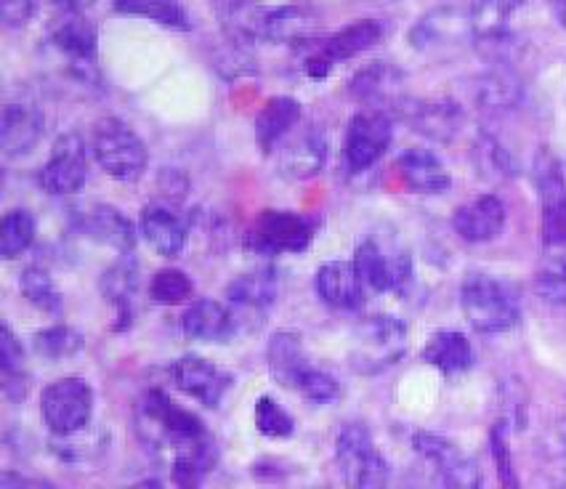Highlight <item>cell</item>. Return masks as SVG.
Returning <instances> with one entry per match:
<instances>
[{"label": "cell", "mask_w": 566, "mask_h": 489, "mask_svg": "<svg viewBox=\"0 0 566 489\" xmlns=\"http://www.w3.org/2000/svg\"><path fill=\"white\" fill-rule=\"evenodd\" d=\"M229 22L245 38L272 43H306L317 35L319 17L308 6H259L234 0L229 3Z\"/></svg>", "instance_id": "6da1fadb"}, {"label": "cell", "mask_w": 566, "mask_h": 489, "mask_svg": "<svg viewBox=\"0 0 566 489\" xmlns=\"http://www.w3.org/2000/svg\"><path fill=\"white\" fill-rule=\"evenodd\" d=\"M407 354V327L391 314H373L357 322L348 343V362L354 373L378 375L399 365Z\"/></svg>", "instance_id": "7a4b0ae2"}, {"label": "cell", "mask_w": 566, "mask_h": 489, "mask_svg": "<svg viewBox=\"0 0 566 489\" xmlns=\"http://www.w3.org/2000/svg\"><path fill=\"white\" fill-rule=\"evenodd\" d=\"M460 306L479 333H505L522 320L518 295L509 282L490 274H469L460 288Z\"/></svg>", "instance_id": "3957f363"}, {"label": "cell", "mask_w": 566, "mask_h": 489, "mask_svg": "<svg viewBox=\"0 0 566 489\" xmlns=\"http://www.w3.org/2000/svg\"><path fill=\"white\" fill-rule=\"evenodd\" d=\"M138 434L155 447L176 449L192 445L197 439H206V423H202L192 409L176 405L166 392H147L142 396L136 409Z\"/></svg>", "instance_id": "277c9868"}, {"label": "cell", "mask_w": 566, "mask_h": 489, "mask_svg": "<svg viewBox=\"0 0 566 489\" xmlns=\"http://www.w3.org/2000/svg\"><path fill=\"white\" fill-rule=\"evenodd\" d=\"M91 147H94V157L104 174L115 181L134 184L147 170V147L136 131L117 117L96 123Z\"/></svg>", "instance_id": "5b68a950"}, {"label": "cell", "mask_w": 566, "mask_h": 489, "mask_svg": "<svg viewBox=\"0 0 566 489\" xmlns=\"http://www.w3.org/2000/svg\"><path fill=\"white\" fill-rule=\"evenodd\" d=\"M41 415L54 436H70L91 426L94 418V388L85 378H59L45 386Z\"/></svg>", "instance_id": "8992f818"}, {"label": "cell", "mask_w": 566, "mask_h": 489, "mask_svg": "<svg viewBox=\"0 0 566 489\" xmlns=\"http://www.w3.org/2000/svg\"><path fill=\"white\" fill-rule=\"evenodd\" d=\"M335 460L352 487H384L388 481V462L361 423H346L335 436Z\"/></svg>", "instance_id": "52a82bcc"}, {"label": "cell", "mask_w": 566, "mask_h": 489, "mask_svg": "<svg viewBox=\"0 0 566 489\" xmlns=\"http://www.w3.org/2000/svg\"><path fill=\"white\" fill-rule=\"evenodd\" d=\"M317 218L293 214V210H263L248 231L245 245L263 256L301 253L314 240Z\"/></svg>", "instance_id": "ba28073f"}, {"label": "cell", "mask_w": 566, "mask_h": 489, "mask_svg": "<svg viewBox=\"0 0 566 489\" xmlns=\"http://www.w3.org/2000/svg\"><path fill=\"white\" fill-rule=\"evenodd\" d=\"M535 187L543 205V240L548 248L566 245V174L564 165L548 147L535 157Z\"/></svg>", "instance_id": "9c48e42d"}, {"label": "cell", "mask_w": 566, "mask_h": 489, "mask_svg": "<svg viewBox=\"0 0 566 489\" xmlns=\"http://www.w3.org/2000/svg\"><path fill=\"white\" fill-rule=\"evenodd\" d=\"M524 0H473L469 17L473 41L495 64H505L513 49L511 19L518 14Z\"/></svg>", "instance_id": "30bf717a"}, {"label": "cell", "mask_w": 566, "mask_h": 489, "mask_svg": "<svg viewBox=\"0 0 566 489\" xmlns=\"http://www.w3.org/2000/svg\"><path fill=\"white\" fill-rule=\"evenodd\" d=\"M394 138V123L384 110H365L352 117L346 131V165L352 174H361V170L373 168L386 149L391 147Z\"/></svg>", "instance_id": "8fae6325"}, {"label": "cell", "mask_w": 566, "mask_h": 489, "mask_svg": "<svg viewBox=\"0 0 566 489\" xmlns=\"http://www.w3.org/2000/svg\"><path fill=\"white\" fill-rule=\"evenodd\" d=\"M354 267L375 293H397L412 280V261L407 250L386 248L378 240H365L354 253Z\"/></svg>", "instance_id": "7c38bea8"}, {"label": "cell", "mask_w": 566, "mask_h": 489, "mask_svg": "<svg viewBox=\"0 0 566 489\" xmlns=\"http://www.w3.org/2000/svg\"><path fill=\"white\" fill-rule=\"evenodd\" d=\"M412 447L420 458H426L439 474V479L450 487H479L482 485V474H479L476 460L469 458L458 445H452L444 436L418 431L412 436Z\"/></svg>", "instance_id": "4fadbf2b"}, {"label": "cell", "mask_w": 566, "mask_h": 489, "mask_svg": "<svg viewBox=\"0 0 566 489\" xmlns=\"http://www.w3.org/2000/svg\"><path fill=\"white\" fill-rule=\"evenodd\" d=\"M51 43L56 45L59 54L67 56L70 62V72L83 81L85 85L88 83H98V70H96V28L83 19L77 11H72L70 19L59 22L54 32H51Z\"/></svg>", "instance_id": "5bb4252c"}, {"label": "cell", "mask_w": 566, "mask_h": 489, "mask_svg": "<svg viewBox=\"0 0 566 489\" xmlns=\"http://www.w3.org/2000/svg\"><path fill=\"white\" fill-rule=\"evenodd\" d=\"M88 178V155H85V144L81 136L67 134L54 144L51 160L41 170V187L49 195H72L81 191Z\"/></svg>", "instance_id": "9a60e30c"}, {"label": "cell", "mask_w": 566, "mask_h": 489, "mask_svg": "<svg viewBox=\"0 0 566 489\" xmlns=\"http://www.w3.org/2000/svg\"><path fill=\"white\" fill-rule=\"evenodd\" d=\"M75 227L83 237L94 240L98 245L117 250L120 256H128L136 248V229L134 223L125 218L120 210L112 205H83L75 214Z\"/></svg>", "instance_id": "2e32d148"}, {"label": "cell", "mask_w": 566, "mask_h": 489, "mask_svg": "<svg viewBox=\"0 0 566 489\" xmlns=\"http://www.w3.org/2000/svg\"><path fill=\"white\" fill-rule=\"evenodd\" d=\"M170 378H174L176 388L206 407H219L223 394L229 388V375H223L213 362L202 360V356H181L170 367Z\"/></svg>", "instance_id": "e0dca14e"}, {"label": "cell", "mask_w": 566, "mask_h": 489, "mask_svg": "<svg viewBox=\"0 0 566 489\" xmlns=\"http://www.w3.org/2000/svg\"><path fill=\"white\" fill-rule=\"evenodd\" d=\"M505 221H509V210L497 195L476 197V200L460 205L452 216V227L471 245L497 240L503 235Z\"/></svg>", "instance_id": "ac0fdd59"}, {"label": "cell", "mask_w": 566, "mask_h": 489, "mask_svg": "<svg viewBox=\"0 0 566 489\" xmlns=\"http://www.w3.org/2000/svg\"><path fill=\"white\" fill-rule=\"evenodd\" d=\"M317 295L327 306L354 312L365 303V282L354 267V261H327L317 269L314 277Z\"/></svg>", "instance_id": "d6986e66"}, {"label": "cell", "mask_w": 566, "mask_h": 489, "mask_svg": "<svg viewBox=\"0 0 566 489\" xmlns=\"http://www.w3.org/2000/svg\"><path fill=\"white\" fill-rule=\"evenodd\" d=\"M469 38H473L469 11H460L455 6H442V9L429 11L410 32V43L420 51L469 41Z\"/></svg>", "instance_id": "ffe728a7"}, {"label": "cell", "mask_w": 566, "mask_h": 489, "mask_svg": "<svg viewBox=\"0 0 566 489\" xmlns=\"http://www.w3.org/2000/svg\"><path fill=\"white\" fill-rule=\"evenodd\" d=\"M327 142L319 131H304L276 152V170L291 181H304V178L317 176L325 168Z\"/></svg>", "instance_id": "44dd1931"}, {"label": "cell", "mask_w": 566, "mask_h": 489, "mask_svg": "<svg viewBox=\"0 0 566 489\" xmlns=\"http://www.w3.org/2000/svg\"><path fill=\"white\" fill-rule=\"evenodd\" d=\"M43 115L30 104H6L0 121V144L9 160L30 155L43 136Z\"/></svg>", "instance_id": "7402d4cb"}, {"label": "cell", "mask_w": 566, "mask_h": 489, "mask_svg": "<svg viewBox=\"0 0 566 489\" xmlns=\"http://www.w3.org/2000/svg\"><path fill=\"white\" fill-rule=\"evenodd\" d=\"M181 330L189 341L223 343L234 333V314L221 301L200 299L184 312Z\"/></svg>", "instance_id": "603a6c76"}, {"label": "cell", "mask_w": 566, "mask_h": 489, "mask_svg": "<svg viewBox=\"0 0 566 489\" xmlns=\"http://www.w3.org/2000/svg\"><path fill=\"white\" fill-rule=\"evenodd\" d=\"M138 229H142L149 248H153L155 253L166 256V259H174V256H179L181 250L187 248V223H184L170 208H163V205H149V208H144L142 218H138Z\"/></svg>", "instance_id": "cb8c5ba5"}, {"label": "cell", "mask_w": 566, "mask_h": 489, "mask_svg": "<svg viewBox=\"0 0 566 489\" xmlns=\"http://www.w3.org/2000/svg\"><path fill=\"white\" fill-rule=\"evenodd\" d=\"M401 72L394 70L388 62H373L365 70H359L357 75L348 83V94L357 102L373 104V110H384V104H397L401 102Z\"/></svg>", "instance_id": "d4e9b609"}, {"label": "cell", "mask_w": 566, "mask_h": 489, "mask_svg": "<svg viewBox=\"0 0 566 489\" xmlns=\"http://www.w3.org/2000/svg\"><path fill=\"white\" fill-rule=\"evenodd\" d=\"M397 112L418 134L437 138V142H447V138L455 136L458 125L463 121L455 104L447 102H407V98H401Z\"/></svg>", "instance_id": "484cf974"}, {"label": "cell", "mask_w": 566, "mask_h": 489, "mask_svg": "<svg viewBox=\"0 0 566 489\" xmlns=\"http://www.w3.org/2000/svg\"><path fill=\"white\" fill-rule=\"evenodd\" d=\"M397 168L405 184L420 195H442L450 189L452 176L444 168V163L429 149H407L401 152Z\"/></svg>", "instance_id": "4316f807"}, {"label": "cell", "mask_w": 566, "mask_h": 489, "mask_svg": "<svg viewBox=\"0 0 566 489\" xmlns=\"http://www.w3.org/2000/svg\"><path fill=\"white\" fill-rule=\"evenodd\" d=\"M269 360V373L276 383H282L285 388H295L298 381L304 378V373L312 367V360H308L304 343L295 333H274L272 341H269L266 348Z\"/></svg>", "instance_id": "83f0119b"}, {"label": "cell", "mask_w": 566, "mask_h": 489, "mask_svg": "<svg viewBox=\"0 0 566 489\" xmlns=\"http://www.w3.org/2000/svg\"><path fill=\"white\" fill-rule=\"evenodd\" d=\"M386 35V28L378 22V19H359V22L348 24L340 32L327 38L325 43L319 45L317 56L325 59L327 64L335 62H346V59L359 56L361 51L373 49L375 43H380V38Z\"/></svg>", "instance_id": "f1b7e54d"}, {"label": "cell", "mask_w": 566, "mask_h": 489, "mask_svg": "<svg viewBox=\"0 0 566 489\" xmlns=\"http://www.w3.org/2000/svg\"><path fill=\"white\" fill-rule=\"evenodd\" d=\"M227 299L248 312H266L280 299V274L274 269H255L229 282Z\"/></svg>", "instance_id": "f546056e"}, {"label": "cell", "mask_w": 566, "mask_h": 489, "mask_svg": "<svg viewBox=\"0 0 566 489\" xmlns=\"http://www.w3.org/2000/svg\"><path fill=\"white\" fill-rule=\"evenodd\" d=\"M420 356H423L426 365L442 370L444 375L465 373L473 365L471 341L463 333H458V330H439V333H433Z\"/></svg>", "instance_id": "4dcf8cb0"}, {"label": "cell", "mask_w": 566, "mask_h": 489, "mask_svg": "<svg viewBox=\"0 0 566 489\" xmlns=\"http://www.w3.org/2000/svg\"><path fill=\"white\" fill-rule=\"evenodd\" d=\"M301 121V104L291 96H276L269 98L266 107L261 110V115L255 117V138L266 152L274 149V144H280L295 123Z\"/></svg>", "instance_id": "1f68e13d"}, {"label": "cell", "mask_w": 566, "mask_h": 489, "mask_svg": "<svg viewBox=\"0 0 566 489\" xmlns=\"http://www.w3.org/2000/svg\"><path fill=\"white\" fill-rule=\"evenodd\" d=\"M138 290V272L130 261H120L102 274V293L115 306L117 320L130 325L134 316V299Z\"/></svg>", "instance_id": "d6a6232c"}, {"label": "cell", "mask_w": 566, "mask_h": 489, "mask_svg": "<svg viewBox=\"0 0 566 489\" xmlns=\"http://www.w3.org/2000/svg\"><path fill=\"white\" fill-rule=\"evenodd\" d=\"M115 9L120 14L149 19V22H157L170 30H192V19H189L181 0H115Z\"/></svg>", "instance_id": "836d02e7"}, {"label": "cell", "mask_w": 566, "mask_h": 489, "mask_svg": "<svg viewBox=\"0 0 566 489\" xmlns=\"http://www.w3.org/2000/svg\"><path fill=\"white\" fill-rule=\"evenodd\" d=\"M522 81L509 67H495L479 77L476 98L486 110H513L522 102Z\"/></svg>", "instance_id": "e575fe53"}, {"label": "cell", "mask_w": 566, "mask_h": 489, "mask_svg": "<svg viewBox=\"0 0 566 489\" xmlns=\"http://www.w3.org/2000/svg\"><path fill=\"white\" fill-rule=\"evenodd\" d=\"M0 367H3L6 399L22 402L28 396V375H24V348L17 341L14 330L3 325L0 330Z\"/></svg>", "instance_id": "d590c367"}, {"label": "cell", "mask_w": 566, "mask_h": 489, "mask_svg": "<svg viewBox=\"0 0 566 489\" xmlns=\"http://www.w3.org/2000/svg\"><path fill=\"white\" fill-rule=\"evenodd\" d=\"M35 242V216L30 210H9L0 223V256L14 261Z\"/></svg>", "instance_id": "8d00e7d4"}, {"label": "cell", "mask_w": 566, "mask_h": 489, "mask_svg": "<svg viewBox=\"0 0 566 489\" xmlns=\"http://www.w3.org/2000/svg\"><path fill=\"white\" fill-rule=\"evenodd\" d=\"M19 288H22L24 299H28L32 306L41 309L45 314L62 312L64 295L59 293L56 282L51 280V274L41 267H28L19 277Z\"/></svg>", "instance_id": "74e56055"}, {"label": "cell", "mask_w": 566, "mask_h": 489, "mask_svg": "<svg viewBox=\"0 0 566 489\" xmlns=\"http://www.w3.org/2000/svg\"><path fill=\"white\" fill-rule=\"evenodd\" d=\"M32 348H35V354L43 356V360L62 362L81 352L83 339L77 330H72L67 325H56V327H45L41 333H35V339H32Z\"/></svg>", "instance_id": "f35d334b"}, {"label": "cell", "mask_w": 566, "mask_h": 489, "mask_svg": "<svg viewBox=\"0 0 566 489\" xmlns=\"http://www.w3.org/2000/svg\"><path fill=\"white\" fill-rule=\"evenodd\" d=\"M195 285L187 274L179 272V269H163L153 277L149 282V299L160 306H176V303H184L192 299Z\"/></svg>", "instance_id": "ab89813d"}, {"label": "cell", "mask_w": 566, "mask_h": 489, "mask_svg": "<svg viewBox=\"0 0 566 489\" xmlns=\"http://www.w3.org/2000/svg\"><path fill=\"white\" fill-rule=\"evenodd\" d=\"M253 418L255 428H259L263 436H269V439H285V436H291L295 431L293 415L287 413L280 402L272 399V396H261V399L255 402Z\"/></svg>", "instance_id": "60d3db41"}, {"label": "cell", "mask_w": 566, "mask_h": 489, "mask_svg": "<svg viewBox=\"0 0 566 489\" xmlns=\"http://www.w3.org/2000/svg\"><path fill=\"white\" fill-rule=\"evenodd\" d=\"M535 290L545 303L553 306H566V256H551L539 267L535 277Z\"/></svg>", "instance_id": "b9f144b4"}, {"label": "cell", "mask_w": 566, "mask_h": 489, "mask_svg": "<svg viewBox=\"0 0 566 489\" xmlns=\"http://www.w3.org/2000/svg\"><path fill=\"white\" fill-rule=\"evenodd\" d=\"M476 163L486 176H513L516 174V165H513L511 155L500 147L495 136H479L476 142Z\"/></svg>", "instance_id": "7bdbcfd3"}, {"label": "cell", "mask_w": 566, "mask_h": 489, "mask_svg": "<svg viewBox=\"0 0 566 489\" xmlns=\"http://www.w3.org/2000/svg\"><path fill=\"white\" fill-rule=\"evenodd\" d=\"M295 392L304 394L308 402H317V405H325V402L338 399L340 388H338V381H335L331 373H325V370H319V367L312 365L304 373V378L298 381Z\"/></svg>", "instance_id": "ee69618b"}, {"label": "cell", "mask_w": 566, "mask_h": 489, "mask_svg": "<svg viewBox=\"0 0 566 489\" xmlns=\"http://www.w3.org/2000/svg\"><path fill=\"white\" fill-rule=\"evenodd\" d=\"M490 445H492V455H495L500 481L509 487H518L516 474H513V460H511V449H509V434H505V423H497V426L492 428Z\"/></svg>", "instance_id": "f6af8a7d"}, {"label": "cell", "mask_w": 566, "mask_h": 489, "mask_svg": "<svg viewBox=\"0 0 566 489\" xmlns=\"http://www.w3.org/2000/svg\"><path fill=\"white\" fill-rule=\"evenodd\" d=\"M38 0H0V17L9 28H24L35 14Z\"/></svg>", "instance_id": "bcb514c9"}, {"label": "cell", "mask_w": 566, "mask_h": 489, "mask_svg": "<svg viewBox=\"0 0 566 489\" xmlns=\"http://www.w3.org/2000/svg\"><path fill=\"white\" fill-rule=\"evenodd\" d=\"M56 3L64 6V9L77 11V14H81V11L88 9V6H94V0H56Z\"/></svg>", "instance_id": "7dc6e473"}, {"label": "cell", "mask_w": 566, "mask_h": 489, "mask_svg": "<svg viewBox=\"0 0 566 489\" xmlns=\"http://www.w3.org/2000/svg\"><path fill=\"white\" fill-rule=\"evenodd\" d=\"M553 11H556L562 28H566V0H553Z\"/></svg>", "instance_id": "c3c4849f"}, {"label": "cell", "mask_w": 566, "mask_h": 489, "mask_svg": "<svg viewBox=\"0 0 566 489\" xmlns=\"http://www.w3.org/2000/svg\"><path fill=\"white\" fill-rule=\"evenodd\" d=\"M562 445L566 449V423H564V428H562Z\"/></svg>", "instance_id": "681fc988"}]
</instances>
